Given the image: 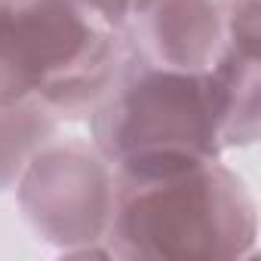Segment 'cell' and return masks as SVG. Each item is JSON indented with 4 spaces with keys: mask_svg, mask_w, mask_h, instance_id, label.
Listing matches in <instances>:
<instances>
[{
    "mask_svg": "<svg viewBox=\"0 0 261 261\" xmlns=\"http://www.w3.org/2000/svg\"><path fill=\"white\" fill-rule=\"evenodd\" d=\"M258 212L246 181L218 160L166 172L117 175L108 249L114 258H246Z\"/></svg>",
    "mask_w": 261,
    "mask_h": 261,
    "instance_id": "1",
    "label": "cell"
},
{
    "mask_svg": "<svg viewBox=\"0 0 261 261\" xmlns=\"http://www.w3.org/2000/svg\"><path fill=\"white\" fill-rule=\"evenodd\" d=\"M59 136V120L37 101L0 105V191L16 188L31 157Z\"/></svg>",
    "mask_w": 261,
    "mask_h": 261,
    "instance_id": "7",
    "label": "cell"
},
{
    "mask_svg": "<svg viewBox=\"0 0 261 261\" xmlns=\"http://www.w3.org/2000/svg\"><path fill=\"white\" fill-rule=\"evenodd\" d=\"M16 200L37 233L65 258H114L108 227L117 200V172L92 139L53 136L16 181Z\"/></svg>",
    "mask_w": 261,
    "mask_h": 261,
    "instance_id": "4",
    "label": "cell"
},
{
    "mask_svg": "<svg viewBox=\"0 0 261 261\" xmlns=\"http://www.w3.org/2000/svg\"><path fill=\"white\" fill-rule=\"evenodd\" d=\"M227 22L230 0H136L120 40L148 65L203 74L224 46Z\"/></svg>",
    "mask_w": 261,
    "mask_h": 261,
    "instance_id": "5",
    "label": "cell"
},
{
    "mask_svg": "<svg viewBox=\"0 0 261 261\" xmlns=\"http://www.w3.org/2000/svg\"><path fill=\"white\" fill-rule=\"evenodd\" d=\"M261 16L258 0H230L227 37L206 74L212 108L218 117L221 148H246L261 126Z\"/></svg>",
    "mask_w": 261,
    "mask_h": 261,
    "instance_id": "6",
    "label": "cell"
},
{
    "mask_svg": "<svg viewBox=\"0 0 261 261\" xmlns=\"http://www.w3.org/2000/svg\"><path fill=\"white\" fill-rule=\"evenodd\" d=\"M120 59V31L77 0H0V105L37 101L59 123L86 120Z\"/></svg>",
    "mask_w": 261,
    "mask_h": 261,
    "instance_id": "2",
    "label": "cell"
},
{
    "mask_svg": "<svg viewBox=\"0 0 261 261\" xmlns=\"http://www.w3.org/2000/svg\"><path fill=\"white\" fill-rule=\"evenodd\" d=\"M86 120L92 145L117 175L166 172L224 154L206 74L157 68L126 49Z\"/></svg>",
    "mask_w": 261,
    "mask_h": 261,
    "instance_id": "3",
    "label": "cell"
},
{
    "mask_svg": "<svg viewBox=\"0 0 261 261\" xmlns=\"http://www.w3.org/2000/svg\"><path fill=\"white\" fill-rule=\"evenodd\" d=\"M77 4H80L95 22H101L105 28L120 31V25L126 22V16H129V10H133L136 0H77Z\"/></svg>",
    "mask_w": 261,
    "mask_h": 261,
    "instance_id": "8",
    "label": "cell"
}]
</instances>
